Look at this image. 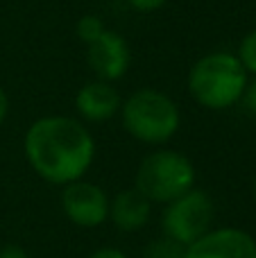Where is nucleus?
<instances>
[{"label": "nucleus", "instance_id": "2eb2a0df", "mask_svg": "<svg viewBox=\"0 0 256 258\" xmlns=\"http://www.w3.org/2000/svg\"><path fill=\"white\" fill-rule=\"evenodd\" d=\"M240 102L245 104V109H247L252 116H256V77L247 82V86H245V93H243V98H240Z\"/></svg>", "mask_w": 256, "mask_h": 258}, {"label": "nucleus", "instance_id": "dca6fc26", "mask_svg": "<svg viewBox=\"0 0 256 258\" xmlns=\"http://www.w3.org/2000/svg\"><path fill=\"white\" fill-rule=\"evenodd\" d=\"M86 258H130L127 251H122L120 247H98L95 251H91Z\"/></svg>", "mask_w": 256, "mask_h": 258}, {"label": "nucleus", "instance_id": "4468645a", "mask_svg": "<svg viewBox=\"0 0 256 258\" xmlns=\"http://www.w3.org/2000/svg\"><path fill=\"white\" fill-rule=\"evenodd\" d=\"M166 3H168V0H127V5H130L134 12H139V14L159 12V9H161Z\"/></svg>", "mask_w": 256, "mask_h": 258}, {"label": "nucleus", "instance_id": "f257e3e1", "mask_svg": "<svg viewBox=\"0 0 256 258\" xmlns=\"http://www.w3.org/2000/svg\"><path fill=\"white\" fill-rule=\"evenodd\" d=\"M91 129L73 116H41L23 136L25 161L43 181L68 186L86 177L95 161Z\"/></svg>", "mask_w": 256, "mask_h": 258}, {"label": "nucleus", "instance_id": "7ed1b4c3", "mask_svg": "<svg viewBox=\"0 0 256 258\" xmlns=\"http://www.w3.org/2000/svg\"><path fill=\"white\" fill-rule=\"evenodd\" d=\"M120 125L134 141L163 147L181 127L179 104L168 93L152 86L136 89L120 104Z\"/></svg>", "mask_w": 256, "mask_h": 258}, {"label": "nucleus", "instance_id": "6ab92c4d", "mask_svg": "<svg viewBox=\"0 0 256 258\" xmlns=\"http://www.w3.org/2000/svg\"><path fill=\"white\" fill-rule=\"evenodd\" d=\"M254 200H256V177H254Z\"/></svg>", "mask_w": 256, "mask_h": 258}, {"label": "nucleus", "instance_id": "1a4fd4ad", "mask_svg": "<svg viewBox=\"0 0 256 258\" xmlns=\"http://www.w3.org/2000/svg\"><path fill=\"white\" fill-rule=\"evenodd\" d=\"M120 104L122 98L116 86L102 80L86 82L75 93V111L84 125H100L116 118L120 113Z\"/></svg>", "mask_w": 256, "mask_h": 258}, {"label": "nucleus", "instance_id": "9d476101", "mask_svg": "<svg viewBox=\"0 0 256 258\" xmlns=\"http://www.w3.org/2000/svg\"><path fill=\"white\" fill-rule=\"evenodd\" d=\"M152 215V204L134 186L116 192L109 206V222L122 233H136L145 229Z\"/></svg>", "mask_w": 256, "mask_h": 258}, {"label": "nucleus", "instance_id": "9b49d317", "mask_svg": "<svg viewBox=\"0 0 256 258\" xmlns=\"http://www.w3.org/2000/svg\"><path fill=\"white\" fill-rule=\"evenodd\" d=\"M104 32H107L104 21L93 16V14H84V16H80V21L75 23V34L84 45H91L93 41H98Z\"/></svg>", "mask_w": 256, "mask_h": 258}, {"label": "nucleus", "instance_id": "39448f33", "mask_svg": "<svg viewBox=\"0 0 256 258\" xmlns=\"http://www.w3.org/2000/svg\"><path fill=\"white\" fill-rule=\"evenodd\" d=\"M213 222H216V202L202 188H193L177 200L168 202L159 218L161 236L179 242L181 247L200 240L213 229Z\"/></svg>", "mask_w": 256, "mask_h": 258}, {"label": "nucleus", "instance_id": "ddd939ff", "mask_svg": "<svg viewBox=\"0 0 256 258\" xmlns=\"http://www.w3.org/2000/svg\"><path fill=\"white\" fill-rule=\"evenodd\" d=\"M236 57H238V61L243 63V68L247 71V75L256 77V30H249L247 34L240 39Z\"/></svg>", "mask_w": 256, "mask_h": 258}, {"label": "nucleus", "instance_id": "f8f14e48", "mask_svg": "<svg viewBox=\"0 0 256 258\" xmlns=\"http://www.w3.org/2000/svg\"><path fill=\"white\" fill-rule=\"evenodd\" d=\"M184 249L186 247H181L179 242L159 236L148 242V247L143 249V258H184Z\"/></svg>", "mask_w": 256, "mask_h": 258}, {"label": "nucleus", "instance_id": "f03ea898", "mask_svg": "<svg viewBox=\"0 0 256 258\" xmlns=\"http://www.w3.org/2000/svg\"><path fill=\"white\" fill-rule=\"evenodd\" d=\"M247 82L249 75L236 52L227 50L202 54L186 75V86L193 102L207 111H225L238 104Z\"/></svg>", "mask_w": 256, "mask_h": 258}, {"label": "nucleus", "instance_id": "0eeeda50", "mask_svg": "<svg viewBox=\"0 0 256 258\" xmlns=\"http://www.w3.org/2000/svg\"><path fill=\"white\" fill-rule=\"evenodd\" d=\"M184 258H256V238L238 227H213L186 247Z\"/></svg>", "mask_w": 256, "mask_h": 258}, {"label": "nucleus", "instance_id": "423d86ee", "mask_svg": "<svg viewBox=\"0 0 256 258\" xmlns=\"http://www.w3.org/2000/svg\"><path fill=\"white\" fill-rule=\"evenodd\" d=\"M59 204L71 224L77 229H100L109 222V206L111 197L100 183L86 181H73L61 188Z\"/></svg>", "mask_w": 256, "mask_h": 258}, {"label": "nucleus", "instance_id": "6e6552de", "mask_svg": "<svg viewBox=\"0 0 256 258\" xmlns=\"http://www.w3.org/2000/svg\"><path fill=\"white\" fill-rule=\"evenodd\" d=\"M86 63L93 71L95 80L113 82L122 80L132 66V50L125 36L113 30H107L98 41L86 45Z\"/></svg>", "mask_w": 256, "mask_h": 258}, {"label": "nucleus", "instance_id": "a211bd4d", "mask_svg": "<svg viewBox=\"0 0 256 258\" xmlns=\"http://www.w3.org/2000/svg\"><path fill=\"white\" fill-rule=\"evenodd\" d=\"M7 116H9V95H7V91L0 86V127L5 125Z\"/></svg>", "mask_w": 256, "mask_h": 258}, {"label": "nucleus", "instance_id": "f3484780", "mask_svg": "<svg viewBox=\"0 0 256 258\" xmlns=\"http://www.w3.org/2000/svg\"><path fill=\"white\" fill-rule=\"evenodd\" d=\"M0 258H30V254L18 245H5L0 247Z\"/></svg>", "mask_w": 256, "mask_h": 258}, {"label": "nucleus", "instance_id": "20e7f679", "mask_svg": "<svg viewBox=\"0 0 256 258\" xmlns=\"http://www.w3.org/2000/svg\"><path fill=\"white\" fill-rule=\"evenodd\" d=\"M198 181L195 165L184 152L172 147H154L136 168L134 188L150 204L166 206L168 202L193 190Z\"/></svg>", "mask_w": 256, "mask_h": 258}]
</instances>
